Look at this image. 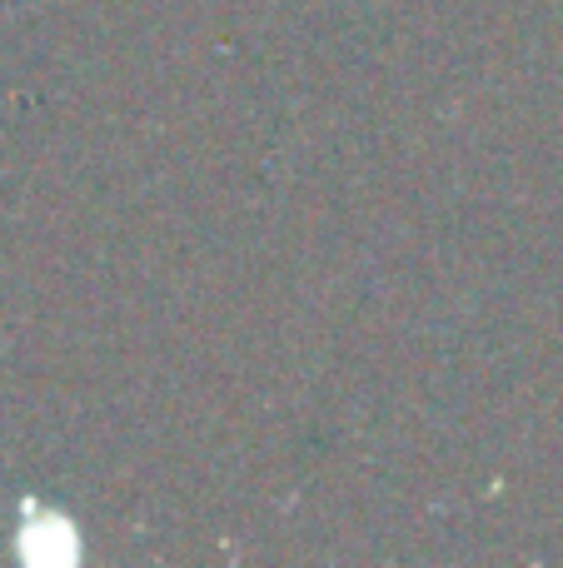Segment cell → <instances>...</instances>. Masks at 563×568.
<instances>
[{
  "mask_svg": "<svg viewBox=\"0 0 563 568\" xmlns=\"http://www.w3.org/2000/svg\"><path fill=\"white\" fill-rule=\"evenodd\" d=\"M80 554H85L80 524L55 504L25 494L16 509V559L30 568H70Z\"/></svg>",
  "mask_w": 563,
  "mask_h": 568,
  "instance_id": "cell-1",
  "label": "cell"
}]
</instances>
